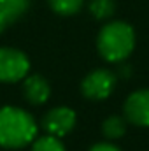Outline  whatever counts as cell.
Here are the masks:
<instances>
[{
	"label": "cell",
	"mask_w": 149,
	"mask_h": 151,
	"mask_svg": "<svg viewBox=\"0 0 149 151\" xmlns=\"http://www.w3.org/2000/svg\"><path fill=\"white\" fill-rule=\"evenodd\" d=\"M37 123L34 116L14 106L0 107V148L21 150L37 137Z\"/></svg>",
	"instance_id": "obj_1"
},
{
	"label": "cell",
	"mask_w": 149,
	"mask_h": 151,
	"mask_svg": "<svg viewBox=\"0 0 149 151\" xmlns=\"http://www.w3.org/2000/svg\"><path fill=\"white\" fill-rule=\"evenodd\" d=\"M97 47L105 62L121 63L135 47V32L132 25L125 21H111L98 32Z\"/></svg>",
	"instance_id": "obj_2"
},
{
	"label": "cell",
	"mask_w": 149,
	"mask_h": 151,
	"mask_svg": "<svg viewBox=\"0 0 149 151\" xmlns=\"http://www.w3.org/2000/svg\"><path fill=\"white\" fill-rule=\"evenodd\" d=\"M30 70L28 56L16 47H0V83L23 81Z\"/></svg>",
	"instance_id": "obj_3"
},
{
	"label": "cell",
	"mask_w": 149,
	"mask_h": 151,
	"mask_svg": "<svg viewBox=\"0 0 149 151\" xmlns=\"http://www.w3.org/2000/svg\"><path fill=\"white\" fill-rule=\"evenodd\" d=\"M117 76L109 69H95L81 81V93L90 100H105L116 90Z\"/></svg>",
	"instance_id": "obj_4"
},
{
	"label": "cell",
	"mask_w": 149,
	"mask_h": 151,
	"mask_svg": "<svg viewBox=\"0 0 149 151\" xmlns=\"http://www.w3.org/2000/svg\"><path fill=\"white\" fill-rule=\"evenodd\" d=\"M75 121H77V116H75L74 109L62 106V107L49 109L47 113L44 114L40 125L46 130V134L62 139V137H65L67 134H70L74 130Z\"/></svg>",
	"instance_id": "obj_5"
},
{
	"label": "cell",
	"mask_w": 149,
	"mask_h": 151,
	"mask_svg": "<svg viewBox=\"0 0 149 151\" xmlns=\"http://www.w3.org/2000/svg\"><path fill=\"white\" fill-rule=\"evenodd\" d=\"M123 113L128 123L137 127H149V88L130 93L123 104Z\"/></svg>",
	"instance_id": "obj_6"
},
{
	"label": "cell",
	"mask_w": 149,
	"mask_h": 151,
	"mask_svg": "<svg viewBox=\"0 0 149 151\" xmlns=\"http://www.w3.org/2000/svg\"><path fill=\"white\" fill-rule=\"evenodd\" d=\"M23 97L32 106H42L51 97V86L46 77L39 74L27 76L23 79Z\"/></svg>",
	"instance_id": "obj_7"
},
{
	"label": "cell",
	"mask_w": 149,
	"mask_h": 151,
	"mask_svg": "<svg viewBox=\"0 0 149 151\" xmlns=\"http://www.w3.org/2000/svg\"><path fill=\"white\" fill-rule=\"evenodd\" d=\"M30 7V0H0V34L16 23Z\"/></svg>",
	"instance_id": "obj_8"
},
{
	"label": "cell",
	"mask_w": 149,
	"mask_h": 151,
	"mask_svg": "<svg viewBox=\"0 0 149 151\" xmlns=\"http://www.w3.org/2000/svg\"><path fill=\"white\" fill-rule=\"evenodd\" d=\"M126 118L125 116H116L112 114L109 116L104 123H102V134L109 139V141H116L121 139L126 134Z\"/></svg>",
	"instance_id": "obj_9"
},
{
	"label": "cell",
	"mask_w": 149,
	"mask_h": 151,
	"mask_svg": "<svg viewBox=\"0 0 149 151\" xmlns=\"http://www.w3.org/2000/svg\"><path fill=\"white\" fill-rule=\"evenodd\" d=\"M88 9L95 19H100V21L109 19L116 11V2L114 0H90Z\"/></svg>",
	"instance_id": "obj_10"
},
{
	"label": "cell",
	"mask_w": 149,
	"mask_h": 151,
	"mask_svg": "<svg viewBox=\"0 0 149 151\" xmlns=\"http://www.w3.org/2000/svg\"><path fill=\"white\" fill-rule=\"evenodd\" d=\"M47 2H49V7L60 16L77 14L84 5V0H47Z\"/></svg>",
	"instance_id": "obj_11"
},
{
	"label": "cell",
	"mask_w": 149,
	"mask_h": 151,
	"mask_svg": "<svg viewBox=\"0 0 149 151\" xmlns=\"http://www.w3.org/2000/svg\"><path fill=\"white\" fill-rule=\"evenodd\" d=\"M32 151H67L63 142L60 141V137L54 135H40L35 137V141L32 142Z\"/></svg>",
	"instance_id": "obj_12"
},
{
	"label": "cell",
	"mask_w": 149,
	"mask_h": 151,
	"mask_svg": "<svg viewBox=\"0 0 149 151\" xmlns=\"http://www.w3.org/2000/svg\"><path fill=\"white\" fill-rule=\"evenodd\" d=\"M90 151H121V150L112 142H97L95 146L90 148Z\"/></svg>",
	"instance_id": "obj_13"
},
{
	"label": "cell",
	"mask_w": 149,
	"mask_h": 151,
	"mask_svg": "<svg viewBox=\"0 0 149 151\" xmlns=\"http://www.w3.org/2000/svg\"><path fill=\"white\" fill-rule=\"evenodd\" d=\"M119 72H121L123 77H125V76H130V72H132V70H130V65H121V67H119Z\"/></svg>",
	"instance_id": "obj_14"
}]
</instances>
